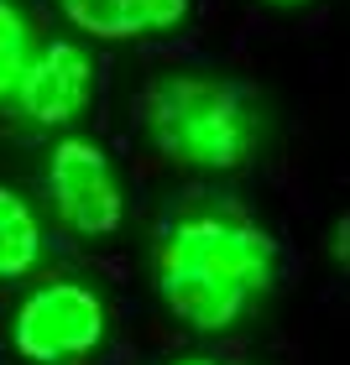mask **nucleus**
I'll list each match as a JSON object with an SVG mask.
<instances>
[{
	"label": "nucleus",
	"instance_id": "1",
	"mask_svg": "<svg viewBox=\"0 0 350 365\" xmlns=\"http://www.w3.org/2000/svg\"><path fill=\"white\" fill-rule=\"evenodd\" d=\"M277 245L241 209L183 214L157 235L152 282L162 308L194 334H225L272 287Z\"/></svg>",
	"mask_w": 350,
	"mask_h": 365
},
{
	"label": "nucleus",
	"instance_id": "2",
	"mask_svg": "<svg viewBox=\"0 0 350 365\" xmlns=\"http://www.w3.org/2000/svg\"><path fill=\"white\" fill-rule=\"evenodd\" d=\"M141 125L162 162L194 173L246 168L261 136L251 94L214 73H162L141 99Z\"/></svg>",
	"mask_w": 350,
	"mask_h": 365
},
{
	"label": "nucleus",
	"instance_id": "3",
	"mask_svg": "<svg viewBox=\"0 0 350 365\" xmlns=\"http://www.w3.org/2000/svg\"><path fill=\"white\" fill-rule=\"evenodd\" d=\"M110 329L105 297L84 282H42L11 319V344L31 365H74L99 350Z\"/></svg>",
	"mask_w": 350,
	"mask_h": 365
},
{
	"label": "nucleus",
	"instance_id": "4",
	"mask_svg": "<svg viewBox=\"0 0 350 365\" xmlns=\"http://www.w3.org/2000/svg\"><path fill=\"white\" fill-rule=\"evenodd\" d=\"M47 204L74 235H115L126 225V188L105 146H94L89 136H58L47 152Z\"/></svg>",
	"mask_w": 350,
	"mask_h": 365
},
{
	"label": "nucleus",
	"instance_id": "5",
	"mask_svg": "<svg viewBox=\"0 0 350 365\" xmlns=\"http://www.w3.org/2000/svg\"><path fill=\"white\" fill-rule=\"evenodd\" d=\"M6 99L31 125H47V130L74 125L79 115L94 105V58L79 42H63V37L37 42Z\"/></svg>",
	"mask_w": 350,
	"mask_h": 365
},
{
	"label": "nucleus",
	"instance_id": "6",
	"mask_svg": "<svg viewBox=\"0 0 350 365\" xmlns=\"http://www.w3.org/2000/svg\"><path fill=\"white\" fill-rule=\"evenodd\" d=\"M58 11L94 42H126L173 31L189 16V0H58Z\"/></svg>",
	"mask_w": 350,
	"mask_h": 365
},
{
	"label": "nucleus",
	"instance_id": "7",
	"mask_svg": "<svg viewBox=\"0 0 350 365\" xmlns=\"http://www.w3.org/2000/svg\"><path fill=\"white\" fill-rule=\"evenodd\" d=\"M42 261V220L16 188L0 182V282L37 272Z\"/></svg>",
	"mask_w": 350,
	"mask_h": 365
},
{
	"label": "nucleus",
	"instance_id": "8",
	"mask_svg": "<svg viewBox=\"0 0 350 365\" xmlns=\"http://www.w3.org/2000/svg\"><path fill=\"white\" fill-rule=\"evenodd\" d=\"M31 47H37V37H31V21H26V11L16 6V0H0V99L11 94L16 73L26 68Z\"/></svg>",
	"mask_w": 350,
	"mask_h": 365
},
{
	"label": "nucleus",
	"instance_id": "9",
	"mask_svg": "<svg viewBox=\"0 0 350 365\" xmlns=\"http://www.w3.org/2000/svg\"><path fill=\"white\" fill-rule=\"evenodd\" d=\"M173 365H214V360H173Z\"/></svg>",
	"mask_w": 350,
	"mask_h": 365
},
{
	"label": "nucleus",
	"instance_id": "10",
	"mask_svg": "<svg viewBox=\"0 0 350 365\" xmlns=\"http://www.w3.org/2000/svg\"><path fill=\"white\" fill-rule=\"evenodd\" d=\"M266 6H298V0H266Z\"/></svg>",
	"mask_w": 350,
	"mask_h": 365
}]
</instances>
